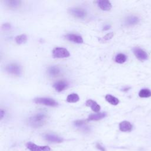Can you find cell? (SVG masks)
<instances>
[{
    "label": "cell",
    "mask_w": 151,
    "mask_h": 151,
    "mask_svg": "<svg viewBox=\"0 0 151 151\" xmlns=\"http://www.w3.org/2000/svg\"><path fill=\"white\" fill-rule=\"evenodd\" d=\"M47 119V117L46 114L39 113L31 117L28 120V123L33 127H39L46 123Z\"/></svg>",
    "instance_id": "6da1fadb"
},
{
    "label": "cell",
    "mask_w": 151,
    "mask_h": 151,
    "mask_svg": "<svg viewBox=\"0 0 151 151\" xmlns=\"http://www.w3.org/2000/svg\"><path fill=\"white\" fill-rule=\"evenodd\" d=\"M34 102L36 104L43 105L45 106H48L50 107H57L58 106V103L55 101L54 99L48 98H35Z\"/></svg>",
    "instance_id": "7a4b0ae2"
},
{
    "label": "cell",
    "mask_w": 151,
    "mask_h": 151,
    "mask_svg": "<svg viewBox=\"0 0 151 151\" xmlns=\"http://www.w3.org/2000/svg\"><path fill=\"white\" fill-rule=\"evenodd\" d=\"M53 55L54 58H67L70 56V53L66 48L62 47H57L53 50Z\"/></svg>",
    "instance_id": "3957f363"
},
{
    "label": "cell",
    "mask_w": 151,
    "mask_h": 151,
    "mask_svg": "<svg viewBox=\"0 0 151 151\" xmlns=\"http://www.w3.org/2000/svg\"><path fill=\"white\" fill-rule=\"evenodd\" d=\"M6 71L10 74L14 76H20L21 74V68L17 64L12 63L7 65L6 67Z\"/></svg>",
    "instance_id": "277c9868"
},
{
    "label": "cell",
    "mask_w": 151,
    "mask_h": 151,
    "mask_svg": "<svg viewBox=\"0 0 151 151\" xmlns=\"http://www.w3.org/2000/svg\"><path fill=\"white\" fill-rule=\"evenodd\" d=\"M133 52L134 54L135 55L136 57L140 61H145L148 60V54L139 47H135L133 48Z\"/></svg>",
    "instance_id": "5b68a950"
},
{
    "label": "cell",
    "mask_w": 151,
    "mask_h": 151,
    "mask_svg": "<svg viewBox=\"0 0 151 151\" xmlns=\"http://www.w3.org/2000/svg\"><path fill=\"white\" fill-rule=\"evenodd\" d=\"M27 148L30 151H50L51 149L47 146H38L34 143L28 142L26 144Z\"/></svg>",
    "instance_id": "8992f818"
},
{
    "label": "cell",
    "mask_w": 151,
    "mask_h": 151,
    "mask_svg": "<svg viewBox=\"0 0 151 151\" xmlns=\"http://www.w3.org/2000/svg\"><path fill=\"white\" fill-rule=\"evenodd\" d=\"M69 12L71 15L78 18H84L86 16V12L85 11L78 8H71L69 10Z\"/></svg>",
    "instance_id": "52a82bcc"
},
{
    "label": "cell",
    "mask_w": 151,
    "mask_h": 151,
    "mask_svg": "<svg viewBox=\"0 0 151 151\" xmlns=\"http://www.w3.org/2000/svg\"><path fill=\"white\" fill-rule=\"evenodd\" d=\"M65 38L70 42L78 43V44H82L83 43V38L78 35L76 34H67L65 35Z\"/></svg>",
    "instance_id": "ba28073f"
},
{
    "label": "cell",
    "mask_w": 151,
    "mask_h": 151,
    "mask_svg": "<svg viewBox=\"0 0 151 151\" xmlns=\"http://www.w3.org/2000/svg\"><path fill=\"white\" fill-rule=\"evenodd\" d=\"M98 7L103 11H109L112 8V4L107 0H99L96 1Z\"/></svg>",
    "instance_id": "9c48e42d"
},
{
    "label": "cell",
    "mask_w": 151,
    "mask_h": 151,
    "mask_svg": "<svg viewBox=\"0 0 151 151\" xmlns=\"http://www.w3.org/2000/svg\"><path fill=\"white\" fill-rule=\"evenodd\" d=\"M133 126L128 121H123L119 124V129L122 132H130L132 130Z\"/></svg>",
    "instance_id": "30bf717a"
},
{
    "label": "cell",
    "mask_w": 151,
    "mask_h": 151,
    "mask_svg": "<svg viewBox=\"0 0 151 151\" xmlns=\"http://www.w3.org/2000/svg\"><path fill=\"white\" fill-rule=\"evenodd\" d=\"M86 105L88 107H90L91 110L94 112H98L100 110V106L97 103V102L91 99L87 100L86 101Z\"/></svg>",
    "instance_id": "8fae6325"
},
{
    "label": "cell",
    "mask_w": 151,
    "mask_h": 151,
    "mask_svg": "<svg viewBox=\"0 0 151 151\" xmlns=\"http://www.w3.org/2000/svg\"><path fill=\"white\" fill-rule=\"evenodd\" d=\"M44 138L51 142H54V143H60L63 142V139L60 138L59 136L53 135V134H46L44 136Z\"/></svg>",
    "instance_id": "7c38bea8"
},
{
    "label": "cell",
    "mask_w": 151,
    "mask_h": 151,
    "mask_svg": "<svg viewBox=\"0 0 151 151\" xmlns=\"http://www.w3.org/2000/svg\"><path fill=\"white\" fill-rule=\"evenodd\" d=\"M67 86H68L67 83L64 81H59L54 83L53 85L55 90L59 92H61L63 91L65 89L67 88Z\"/></svg>",
    "instance_id": "4fadbf2b"
},
{
    "label": "cell",
    "mask_w": 151,
    "mask_h": 151,
    "mask_svg": "<svg viewBox=\"0 0 151 151\" xmlns=\"http://www.w3.org/2000/svg\"><path fill=\"white\" fill-rule=\"evenodd\" d=\"M107 116L106 112H102L95 113V114L90 115L88 118V121H99L105 118Z\"/></svg>",
    "instance_id": "5bb4252c"
},
{
    "label": "cell",
    "mask_w": 151,
    "mask_h": 151,
    "mask_svg": "<svg viewBox=\"0 0 151 151\" xmlns=\"http://www.w3.org/2000/svg\"><path fill=\"white\" fill-rule=\"evenodd\" d=\"M139 19L138 17L134 15H131V16H129L126 19L125 23L127 26H132L136 25L139 23Z\"/></svg>",
    "instance_id": "9a60e30c"
},
{
    "label": "cell",
    "mask_w": 151,
    "mask_h": 151,
    "mask_svg": "<svg viewBox=\"0 0 151 151\" xmlns=\"http://www.w3.org/2000/svg\"><path fill=\"white\" fill-rule=\"evenodd\" d=\"M6 4L8 7L11 8H17L21 5V1L18 0H8L5 1Z\"/></svg>",
    "instance_id": "2e32d148"
},
{
    "label": "cell",
    "mask_w": 151,
    "mask_h": 151,
    "mask_svg": "<svg viewBox=\"0 0 151 151\" xmlns=\"http://www.w3.org/2000/svg\"><path fill=\"white\" fill-rule=\"evenodd\" d=\"M105 99L107 102H109L112 105H117L119 103V100L118 98L110 95V94H107L105 96Z\"/></svg>",
    "instance_id": "e0dca14e"
},
{
    "label": "cell",
    "mask_w": 151,
    "mask_h": 151,
    "mask_svg": "<svg viewBox=\"0 0 151 151\" xmlns=\"http://www.w3.org/2000/svg\"><path fill=\"white\" fill-rule=\"evenodd\" d=\"M48 73L49 75L51 76L55 77V76H58L60 74V70L58 67L52 66L49 68V69L48 70Z\"/></svg>",
    "instance_id": "ac0fdd59"
},
{
    "label": "cell",
    "mask_w": 151,
    "mask_h": 151,
    "mask_svg": "<svg viewBox=\"0 0 151 151\" xmlns=\"http://www.w3.org/2000/svg\"><path fill=\"white\" fill-rule=\"evenodd\" d=\"M79 96L76 93H71L67 96V102L69 103H76L79 100Z\"/></svg>",
    "instance_id": "d6986e66"
},
{
    "label": "cell",
    "mask_w": 151,
    "mask_h": 151,
    "mask_svg": "<svg viewBox=\"0 0 151 151\" xmlns=\"http://www.w3.org/2000/svg\"><path fill=\"white\" fill-rule=\"evenodd\" d=\"M139 96L141 98H149L151 96V91L148 89H143L139 91Z\"/></svg>",
    "instance_id": "ffe728a7"
},
{
    "label": "cell",
    "mask_w": 151,
    "mask_h": 151,
    "mask_svg": "<svg viewBox=\"0 0 151 151\" xmlns=\"http://www.w3.org/2000/svg\"><path fill=\"white\" fill-rule=\"evenodd\" d=\"M27 40V37L26 34H21L15 37V42L18 44L25 43Z\"/></svg>",
    "instance_id": "44dd1931"
},
{
    "label": "cell",
    "mask_w": 151,
    "mask_h": 151,
    "mask_svg": "<svg viewBox=\"0 0 151 151\" xmlns=\"http://www.w3.org/2000/svg\"><path fill=\"white\" fill-rule=\"evenodd\" d=\"M127 60V57L124 54H118L115 57V62L119 64L124 63Z\"/></svg>",
    "instance_id": "7402d4cb"
},
{
    "label": "cell",
    "mask_w": 151,
    "mask_h": 151,
    "mask_svg": "<svg viewBox=\"0 0 151 151\" xmlns=\"http://www.w3.org/2000/svg\"><path fill=\"white\" fill-rule=\"evenodd\" d=\"M74 125L79 128H81L85 130H89L87 126L86 125V121L81 120V121H77L74 122Z\"/></svg>",
    "instance_id": "603a6c76"
},
{
    "label": "cell",
    "mask_w": 151,
    "mask_h": 151,
    "mask_svg": "<svg viewBox=\"0 0 151 151\" xmlns=\"http://www.w3.org/2000/svg\"><path fill=\"white\" fill-rule=\"evenodd\" d=\"M113 33H110L106 34L105 37H103L102 38V40H103V42L108 41V40H110V39H112V38L113 37Z\"/></svg>",
    "instance_id": "cb8c5ba5"
},
{
    "label": "cell",
    "mask_w": 151,
    "mask_h": 151,
    "mask_svg": "<svg viewBox=\"0 0 151 151\" xmlns=\"http://www.w3.org/2000/svg\"><path fill=\"white\" fill-rule=\"evenodd\" d=\"M2 28H3L4 30H9L11 29V24H9V23H5V24H4L3 25Z\"/></svg>",
    "instance_id": "d4e9b609"
},
{
    "label": "cell",
    "mask_w": 151,
    "mask_h": 151,
    "mask_svg": "<svg viewBox=\"0 0 151 151\" xmlns=\"http://www.w3.org/2000/svg\"><path fill=\"white\" fill-rule=\"evenodd\" d=\"M97 148L99 149H100V150H101L102 151H105V148H103L100 144H98L97 145Z\"/></svg>",
    "instance_id": "484cf974"
},
{
    "label": "cell",
    "mask_w": 151,
    "mask_h": 151,
    "mask_svg": "<svg viewBox=\"0 0 151 151\" xmlns=\"http://www.w3.org/2000/svg\"><path fill=\"white\" fill-rule=\"evenodd\" d=\"M4 115V112L3 110H1L0 111V116H1V119H2Z\"/></svg>",
    "instance_id": "4316f807"
},
{
    "label": "cell",
    "mask_w": 151,
    "mask_h": 151,
    "mask_svg": "<svg viewBox=\"0 0 151 151\" xmlns=\"http://www.w3.org/2000/svg\"><path fill=\"white\" fill-rule=\"evenodd\" d=\"M110 26H109V25H107V26H105L104 27H103V30L106 31V30H108L109 29H110Z\"/></svg>",
    "instance_id": "83f0119b"
}]
</instances>
